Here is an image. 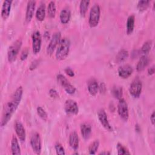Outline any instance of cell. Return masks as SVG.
<instances>
[{
	"mask_svg": "<svg viewBox=\"0 0 155 155\" xmlns=\"http://www.w3.org/2000/svg\"><path fill=\"white\" fill-rule=\"evenodd\" d=\"M89 4H90L89 1L82 0L80 2L79 11H80V14L82 17H84L85 16V14L87 13V11L89 6Z\"/></svg>",
	"mask_w": 155,
	"mask_h": 155,
	"instance_id": "26",
	"label": "cell"
},
{
	"mask_svg": "<svg viewBox=\"0 0 155 155\" xmlns=\"http://www.w3.org/2000/svg\"><path fill=\"white\" fill-rule=\"evenodd\" d=\"M70 47V42L68 39L64 38L61 39L56 53V58L61 61L65 59L68 54Z\"/></svg>",
	"mask_w": 155,
	"mask_h": 155,
	"instance_id": "2",
	"label": "cell"
},
{
	"mask_svg": "<svg viewBox=\"0 0 155 155\" xmlns=\"http://www.w3.org/2000/svg\"><path fill=\"white\" fill-rule=\"evenodd\" d=\"M150 120L151 124L154 125V111L153 112V113L151 114V116H150Z\"/></svg>",
	"mask_w": 155,
	"mask_h": 155,
	"instance_id": "41",
	"label": "cell"
},
{
	"mask_svg": "<svg viewBox=\"0 0 155 155\" xmlns=\"http://www.w3.org/2000/svg\"><path fill=\"white\" fill-rule=\"evenodd\" d=\"M49 95L50 96V97H51L53 98H57L59 96L57 91L54 89H53V88L50 90Z\"/></svg>",
	"mask_w": 155,
	"mask_h": 155,
	"instance_id": "36",
	"label": "cell"
},
{
	"mask_svg": "<svg viewBox=\"0 0 155 155\" xmlns=\"http://www.w3.org/2000/svg\"><path fill=\"white\" fill-rule=\"evenodd\" d=\"M154 73V66H152L148 70V74L149 75H153Z\"/></svg>",
	"mask_w": 155,
	"mask_h": 155,
	"instance_id": "40",
	"label": "cell"
},
{
	"mask_svg": "<svg viewBox=\"0 0 155 155\" xmlns=\"http://www.w3.org/2000/svg\"><path fill=\"white\" fill-rule=\"evenodd\" d=\"M56 5L55 3L53 1H50L48 4V7H47V12H48V15L50 18H53L56 15Z\"/></svg>",
	"mask_w": 155,
	"mask_h": 155,
	"instance_id": "29",
	"label": "cell"
},
{
	"mask_svg": "<svg viewBox=\"0 0 155 155\" xmlns=\"http://www.w3.org/2000/svg\"><path fill=\"white\" fill-rule=\"evenodd\" d=\"M79 137L76 131H73L69 136V145L71 148L76 151L79 147Z\"/></svg>",
	"mask_w": 155,
	"mask_h": 155,
	"instance_id": "18",
	"label": "cell"
},
{
	"mask_svg": "<svg viewBox=\"0 0 155 155\" xmlns=\"http://www.w3.org/2000/svg\"><path fill=\"white\" fill-rule=\"evenodd\" d=\"M58 83L62 86V88L65 90V91L70 94H73L76 91L75 87L71 85L68 79L62 74H59L57 76Z\"/></svg>",
	"mask_w": 155,
	"mask_h": 155,
	"instance_id": "6",
	"label": "cell"
},
{
	"mask_svg": "<svg viewBox=\"0 0 155 155\" xmlns=\"http://www.w3.org/2000/svg\"><path fill=\"white\" fill-rule=\"evenodd\" d=\"M101 16V9L98 4H94L91 8L90 15H89V19L88 23L90 26L91 28L96 27L99 22Z\"/></svg>",
	"mask_w": 155,
	"mask_h": 155,
	"instance_id": "3",
	"label": "cell"
},
{
	"mask_svg": "<svg viewBox=\"0 0 155 155\" xmlns=\"http://www.w3.org/2000/svg\"><path fill=\"white\" fill-rule=\"evenodd\" d=\"M117 154L119 155L122 154H130V153L128 151V150L121 143H118L117 144Z\"/></svg>",
	"mask_w": 155,
	"mask_h": 155,
	"instance_id": "32",
	"label": "cell"
},
{
	"mask_svg": "<svg viewBox=\"0 0 155 155\" xmlns=\"http://www.w3.org/2000/svg\"><path fill=\"white\" fill-rule=\"evenodd\" d=\"M97 116L102 125L108 131H111L112 127L108 122L107 115L104 109H101L99 110L97 113Z\"/></svg>",
	"mask_w": 155,
	"mask_h": 155,
	"instance_id": "12",
	"label": "cell"
},
{
	"mask_svg": "<svg viewBox=\"0 0 155 155\" xmlns=\"http://www.w3.org/2000/svg\"><path fill=\"white\" fill-rule=\"evenodd\" d=\"M42 39L41 35L39 31H36L32 35V48L33 52L35 54L39 53L41 48Z\"/></svg>",
	"mask_w": 155,
	"mask_h": 155,
	"instance_id": "10",
	"label": "cell"
},
{
	"mask_svg": "<svg viewBox=\"0 0 155 155\" xmlns=\"http://www.w3.org/2000/svg\"><path fill=\"white\" fill-rule=\"evenodd\" d=\"M151 46H152V41L149 40L145 42L140 49L141 54L142 56H147L151 50Z\"/></svg>",
	"mask_w": 155,
	"mask_h": 155,
	"instance_id": "27",
	"label": "cell"
},
{
	"mask_svg": "<svg viewBox=\"0 0 155 155\" xmlns=\"http://www.w3.org/2000/svg\"><path fill=\"white\" fill-rule=\"evenodd\" d=\"M99 90H100V91H101V93H104L105 91V84H104V83L101 84L100 86L99 87Z\"/></svg>",
	"mask_w": 155,
	"mask_h": 155,
	"instance_id": "38",
	"label": "cell"
},
{
	"mask_svg": "<svg viewBox=\"0 0 155 155\" xmlns=\"http://www.w3.org/2000/svg\"><path fill=\"white\" fill-rule=\"evenodd\" d=\"M149 58L147 56H142L136 65V70L139 72L143 71L149 64Z\"/></svg>",
	"mask_w": 155,
	"mask_h": 155,
	"instance_id": "21",
	"label": "cell"
},
{
	"mask_svg": "<svg viewBox=\"0 0 155 155\" xmlns=\"http://www.w3.org/2000/svg\"><path fill=\"white\" fill-rule=\"evenodd\" d=\"M99 154H110V153L108 152V151H103V152H101L99 153Z\"/></svg>",
	"mask_w": 155,
	"mask_h": 155,
	"instance_id": "43",
	"label": "cell"
},
{
	"mask_svg": "<svg viewBox=\"0 0 155 155\" xmlns=\"http://www.w3.org/2000/svg\"><path fill=\"white\" fill-rule=\"evenodd\" d=\"M134 16L133 15L130 16L127 21V33L130 35L134 30Z\"/></svg>",
	"mask_w": 155,
	"mask_h": 155,
	"instance_id": "24",
	"label": "cell"
},
{
	"mask_svg": "<svg viewBox=\"0 0 155 155\" xmlns=\"http://www.w3.org/2000/svg\"><path fill=\"white\" fill-rule=\"evenodd\" d=\"M30 145L33 151L37 154H40L41 152V139L39 134L38 133H34L30 139Z\"/></svg>",
	"mask_w": 155,
	"mask_h": 155,
	"instance_id": "9",
	"label": "cell"
},
{
	"mask_svg": "<svg viewBox=\"0 0 155 155\" xmlns=\"http://www.w3.org/2000/svg\"><path fill=\"white\" fill-rule=\"evenodd\" d=\"M81 131L83 138L87 140L90 138L91 133V127L88 124L84 123L81 125Z\"/></svg>",
	"mask_w": 155,
	"mask_h": 155,
	"instance_id": "20",
	"label": "cell"
},
{
	"mask_svg": "<svg viewBox=\"0 0 155 155\" xmlns=\"http://www.w3.org/2000/svg\"><path fill=\"white\" fill-rule=\"evenodd\" d=\"M37 111V113L38 114V116L43 120H47V117H48V115L47 114V113L45 112V111L41 107H38L36 109Z\"/></svg>",
	"mask_w": 155,
	"mask_h": 155,
	"instance_id": "33",
	"label": "cell"
},
{
	"mask_svg": "<svg viewBox=\"0 0 155 155\" xmlns=\"http://www.w3.org/2000/svg\"><path fill=\"white\" fill-rule=\"evenodd\" d=\"M45 16V6L44 4H41L37 8L36 12V18L39 21L44 20Z\"/></svg>",
	"mask_w": 155,
	"mask_h": 155,
	"instance_id": "23",
	"label": "cell"
},
{
	"mask_svg": "<svg viewBox=\"0 0 155 155\" xmlns=\"http://www.w3.org/2000/svg\"><path fill=\"white\" fill-rule=\"evenodd\" d=\"M128 57V52L126 50L122 49L120 50L116 57V60L117 63H120L125 61Z\"/></svg>",
	"mask_w": 155,
	"mask_h": 155,
	"instance_id": "25",
	"label": "cell"
},
{
	"mask_svg": "<svg viewBox=\"0 0 155 155\" xmlns=\"http://www.w3.org/2000/svg\"><path fill=\"white\" fill-rule=\"evenodd\" d=\"M64 109L67 113L76 115L78 113L79 108L76 102L72 99L66 100L64 104Z\"/></svg>",
	"mask_w": 155,
	"mask_h": 155,
	"instance_id": "11",
	"label": "cell"
},
{
	"mask_svg": "<svg viewBox=\"0 0 155 155\" xmlns=\"http://www.w3.org/2000/svg\"><path fill=\"white\" fill-rule=\"evenodd\" d=\"M22 94V87L21 86L19 87L14 92L11 100L4 106L1 122V127L5 126L8 121L11 119L13 114L16 110L18 105L21 102Z\"/></svg>",
	"mask_w": 155,
	"mask_h": 155,
	"instance_id": "1",
	"label": "cell"
},
{
	"mask_svg": "<svg viewBox=\"0 0 155 155\" xmlns=\"http://www.w3.org/2000/svg\"><path fill=\"white\" fill-rule=\"evenodd\" d=\"M135 130H136V131L137 132H139V131H140V127H139V126L138 125H135Z\"/></svg>",
	"mask_w": 155,
	"mask_h": 155,
	"instance_id": "42",
	"label": "cell"
},
{
	"mask_svg": "<svg viewBox=\"0 0 155 155\" xmlns=\"http://www.w3.org/2000/svg\"><path fill=\"white\" fill-rule=\"evenodd\" d=\"M88 90L89 93L92 96H95L98 92L99 90V85L97 81L93 79H90L87 83Z\"/></svg>",
	"mask_w": 155,
	"mask_h": 155,
	"instance_id": "17",
	"label": "cell"
},
{
	"mask_svg": "<svg viewBox=\"0 0 155 155\" xmlns=\"http://www.w3.org/2000/svg\"><path fill=\"white\" fill-rule=\"evenodd\" d=\"M99 146V142L97 140L93 142L89 146L88 151L90 154H95Z\"/></svg>",
	"mask_w": 155,
	"mask_h": 155,
	"instance_id": "30",
	"label": "cell"
},
{
	"mask_svg": "<svg viewBox=\"0 0 155 155\" xmlns=\"http://www.w3.org/2000/svg\"><path fill=\"white\" fill-rule=\"evenodd\" d=\"M14 128L19 139L21 142L25 141V137H26V134H25V131L23 125L20 122L17 121L15 123Z\"/></svg>",
	"mask_w": 155,
	"mask_h": 155,
	"instance_id": "15",
	"label": "cell"
},
{
	"mask_svg": "<svg viewBox=\"0 0 155 155\" xmlns=\"http://www.w3.org/2000/svg\"><path fill=\"white\" fill-rule=\"evenodd\" d=\"M28 50L27 48H25L24 49L22 53H21V56H20V59L21 61H24L27 59V56H28Z\"/></svg>",
	"mask_w": 155,
	"mask_h": 155,
	"instance_id": "35",
	"label": "cell"
},
{
	"mask_svg": "<svg viewBox=\"0 0 155 155\" xmlns=\"http://www.w3.org/2000/svg\"><path fill=\"white\" fill-rule=\"evenodd\" d=\"M61 33L59 31L56 32L52 36L50 43L47 48V53L48 55H51L54 51L56 47L59 44L61 41Z\"/></svg>",
	"mask_w": 155,
	"mask_h": 155,
	"instance_id": "8",
	"label": "cell"
},
{
	"mask_svg": "<svg viewBox=\"0 0 155 155\" xmlns=\"http://www.w3.org/2000/svg\"><path fill=\"white\" fill-rule=\"evenodd\" d=\"M21 46H22V40L20 39H18L9 47L8 50V53H7L8 62H13L16 60Z\"/></svg>",
	"mask_w": 155,
	"mask_h": 155,
	"instance_id": "4",
	"label": "cell"
},
{
	"mask_svg": "<svg viewBox=\"0 0 155 155\" xmlns=\"http://www.w3.org/2000/svg\"><path fill=\"white\" fill-rule=\"evenodd\" d=\"M36 7V1H29L27 2L26 13H25V22L28 23L31 21Z\"/></svg>",
	"mask_w": 155,
	"mask_h": 155,
	"instance_id": "13",
	"label": "cell"
},
{
	"mask_svg": "<svg viewBox=\"0 0 155 155\" xmlns=\"http://www.w3.org/2000/svg\"><path fill=\"white\" fill-rule=\"evenodd\" d=\"M11 150L12 154H21V148L18 139L13 136L11 141Z\"/></svg>",
	"mask_w": 155,
	"mask_h": 155,
	"instance_id": "22",
	"label": "cell"
},
{
	"mask_svg": "<svg viewBox=\"0 0 155 155\" xmlns=\"http://www.w3.org/2000/svg\"><path fill=\"white\" fill-rule=\"evenodd\" d=\"M117 112L119 116L123 120L127 121L129 117L128 105L125 99L122 98L119 100V103L117 105Z\"/></svg>",
	"mask_w": 155,
	"mask_h": 155,
	"instance_id": "7",
	"label": "cell"
},
{
	"mask_svg": "<svg viewBox=\"0 0 155 155\" xmlns=\"http://www.w3.org/2000/svg\"><path fill=\"white\" fill-rule=\"evenodd\" d=\"M142 89V83L140 79L137 77L133 79L130 84L129 91L130 94L134 98H137L140 96Z\"/></svg>",
	"mask_w": 155,
	"mask_h": 155,
	"instance_id": "5",
	"label": "cell"
},
{
	"mask_svg": "<svg viewBox=\"0 0 155 155\" xmlns=\"http://www.w3.org/2000/svg\"><path fill=\"white\" fill-rule=\"evenodd\" d=\"M111 94L117 99H120L122 97V88L119 86H114L111 89Z\"/></svg>",
	"mask_w": 155,
	"mask_h": 155,
	"instance_id": "28",
	"label": "cell"
},
{
	"mask_svg": "<svg viewBox=\"0 0 155 155\" xmlns=\"http://www.w3.org/2000/svg\"><path fill=\"white\" fill-rule=\"evenodd\" d=\"M12 4V1L10 0H5L3 2L1 8V16L4 20L7 19L10 15Z\"/></svg>",
	"mask_w": 155,
	"mask_h": 155,
	"instance_id": "16",
	"label": "cell"
},
{
	"mask_svg": "<svg viewBox=\"0 0 155 155\" xmlns=\"http://www.w3.org/2000/svg\"><path fill=\"white\" fill-rule=\"evenodd\" d=\"M133 72V69L132 67L129 65H122L118 69V75L123 79L128 78L129 76H131Z\"/></svg>",
	"mask_w": 155,
	"mask_h": 155,
	"instance_id": "14",
	"label": "cell"
},
{
	"mask_svg": "<svg viewBox=\"0 0 155 155\" xmlns=\"http://www.w3.org/2000/svg\"><path fill=\"white\" fill-rule=\"evenodd\" d=\"M54 148L56 151V153L59 155H64L65 154V150L62 145L59 143H56L54 145Z\"/></svg>",
	"mask_w": 155,
	"mask_h": 155,
	"instance_id": "34",
	"label": "cell"
},
{
	"mask_svg": "<svg viewBox=\"0 0 155 155\" xmlns=\"http://www.w3.org/2000/svg\"><path fill=\"white\" fill-rule=\"evenodd\" d=\"M149 4H150V1H147V0L139 1L137 3V8L140 12L145 11L149 7Z\"/></svg>",
	"mask_w": 155,
	"mask_h": 155,
	"instance_id": "31",
	"label": "cell"
},
{
	"mask_svg": "<svg viewBox=\"0 0 155 155\" xmlns=\"http://www.w3.org/2000/svg\"><path fill=\"white\" fill-rule=\"evenodd\" d=\"M70 17H71V12L69 8H64L61 11V13L59 15V18L62 24H67L70 19Z\"/></svg>",
	"mask_w": 155,
	"mask_h": 155,
	"instance_id": "19",
	"label": "cell"
},
{
	"mask_svg": "<svg viewBox=\"0 0 155 155\" xmlns=\"http://www.w3.org/2000/svg\"><path fill=\"white\" fill-rule=\"evenodd\" d=\"M38 64V61H33V62L31 63V65H30V69L31 70L35 69V68L36 67Z\"/></svg>",
	"mask_w": 155,
	"mask_h": 155,
	"instance_id": "39",
	"label": "cell"
},
{
	"mask_svg": "<svg viewBox=\"0 0 155 155\" xmlns=\"http://www.w3.org/2000/svg\"><path fill=\"white\" fill-rule=\"evenodd\" d=\"M64 71H65V73L68 75V76H70V77H73L74 76V71L70 68H66L65 70H64Z\"/></svg>",
	"mask_w": 155,
	"mask_h": 155,
	"instance_id": "37",
	"label": "cell"
}]
</instances>
